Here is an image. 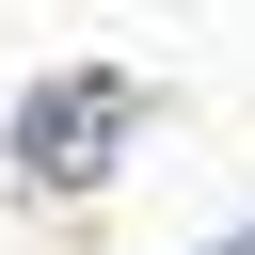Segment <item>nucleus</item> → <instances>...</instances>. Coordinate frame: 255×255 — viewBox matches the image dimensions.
<instances>
[{"label":"nucleus","instance_id":"obj_1","mask_svg":"<svg viewBox=\"0 0 255 255\" xmlns=\"http://www.w3.org/2000/svg\"><path fill=\"white\" fill-rule=\"evenodd\" d=\"M16 143H32V175H48V191L112 175V143H128V80H48V96L16 112Z\"/></svg>","mask_w":255,"mask_h":255}]
</instances>
